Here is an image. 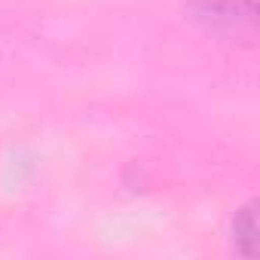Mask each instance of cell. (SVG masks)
<instances>
[{
  "mask_svg": "<svg viewBox=\"0 0 260 260\" xmlns=\"http://www.w3.org/2000/svg\"><path fill=\"white\" fill-rule=\"evenodd\" d=\"M257 236H260V223H257V202H248L236 211L233 217V248L242 257H254L257 254Z\"/></svg>",
  "mask_w": 260,
  "mask_h": 260,
  "instance_id": "cell-2",
  "label": "cell"
},
{
  "mask_svg": "<svg viewBox=\"0 0 260 260\" xmlns=\"http://www.w3.org/2000/svg\"><path fill=\"white\" fill-rule=\"evenodd\" d=\"M184 13L214 37L245 43L257 37V0H187Z\"/></svg>",
  "mask_w": 260,
  "mask_h": 260,
  "instance_id": "cell-1",
  "label": "cell"
}]
</instances>
